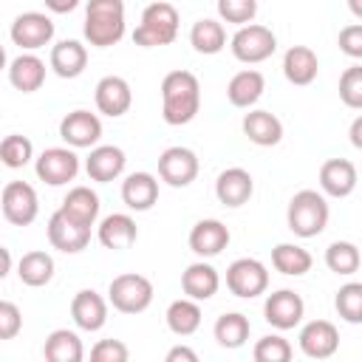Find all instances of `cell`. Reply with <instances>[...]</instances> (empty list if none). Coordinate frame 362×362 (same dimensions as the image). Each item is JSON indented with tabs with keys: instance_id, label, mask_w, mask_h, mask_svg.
<instances>
[{
	"instance_id": "cell-1",
	"label": "cell",
	"mask_w": 362,
	"mask_h": 362,
	"mask_svg": "<svg viewBox=\"0 0 362 362\" xmlns=\"http://www.w3.org/2000/svg\"><path fill=\"white\" fill-rule=\"evenodd\" d=\"M201 110V82L192 71H170L161 79V116L167 124H189Z\"/></svg>"
},
{
	"instance_id": "cell-17",
	"label": "cell",
	"mask_w": 362,
	"mask_h": 362,
	"mask_svg": "<svg viewBox=\"0 0 362 362\" xmlns=\"http://www.w3.org/2000/svg\"><path fill=\"white\" fill-rule=\"evenodd\" d=\"M229 226L218 218H204L189 229V249L198 257H215L229 246Z\"/></svg>"
},
{
	"instance_id": "cell-24",
	"label": "cell",
	"mask_w": 362,
	"mask_h": 362,
	"mask_svg": "<svg viewBox=\"0 0 362 362\" xmlns=\"http://www.w3.org/2000/svg\"><path fill=\"white\" fill-rule=\"evenodd\" d=\"M218 286H221L218 269L212 263H204V260L189 263L181 274V291H184V297H189L195 303H204V300L215 297Z\"/></svg>"
},
{
	"instance_id": "cell-6",
	"label": "cell",
	"mask_w": 362,
	"mask_h": 362,
	"mask_svg": "<svg viewBox=\"0 0 362 362\" xmlns=\"http://www.w3.org/2000/svg\"><path fill=\"white\" fill-rule=\"evenodd\" d=\"M229 48H232V57L238 62H246V65H255V62H263L269 59L274 51H277V37L269 25H260V23H252V25H243L232 34L229 40Z\"/></svg>"
},
{
	"instance_id": "cell-34",
	"label": "cell",
	"mask_w": 362,
	"mask_h": 362,
	"mask_svg": "<svg viewBox=\"0 0 362 362\" xmlns=\"http://www.w3.org/2000/svg\"><path fill=\"white\" fill-rule=\"evenodd\" d=\"M17 277L31 286V288H40V286H48L51 277H54V257L42 249H34V252H25L17 263Z\"/></svg>"
},
{
	"instance_id": "cell-40",
	"label": "cell",
	"mask_w": 362,
	"mask_h": 362,
	"mask_svg": "<svg viewBox=\"0 0 362 362\" xmlns=\"http://www.w3.org/2000/svg\"><path fill=\"white\" fill-rule=\"evenodd\" d=\"M0 158H3V164L11 167V170L25 167V164L34 158V144H31V139H28V136H20V133L6 136L3 144H0Z\"/></svg>"
},
{
	"instance_id": "cell-19",
	"label": "cell",
	"mask_w": 362,
	"mask_h": 362,
	"mask_svg": "<svg viewBox=\"0 0 362 362\" xmlns=\"http://www.w3.org/2000/svg\"><path fill=\"white\" fill-rule=\"evenodd\" d=\"M124 150L116 147V144H99L88 153L85 158V173L90 181L96 184H107V181H116L122 173H124Z\"/></svg>"
},
{
	"instance_id": "cell-26",
	"label": "cell",
	"mask_w": 362,
	"mask_h": 362,
	"mask_svg": "<svg viewBox=\"0 0 362 362\" xmlns=\"http://www.w3.org/2000/svg\"><path fill=\"white\" fill-rule=\"evenodd\" d=\"M320 74V59L308 45H291L283 54V76L291 85H311Z\"/></svg>"
},
{
	"instance_id": "cell-13",
	"label": "cell",
	"mask_w": 362,
	"mask_h": 362,
	"mask_svg": "<svg viewBox=\"0 0 362 362\" xmlns=\"http://www.w3.org/2000/svg\"><path fill=\"white\" fill-rule=\"evenodd\" d=\"M198 156L189 150V147H167L161 156H158V178L170 187H189L195 178H198Z\"/></svg>"
},
{
	"instance_id": "cell-32",
	"label": "cell",
	"mask_w": 362,
	"mask_h": 362,
	"mask_svg": "<svg viewBox=\"0 0 362 362\" xmlns=\"http://www.w3.org/2000/svg\"><path fill=\"white\" fill-rule=\"evenodd\" d=\"M272 266L286 277H303L305 272H311L314 257L308 249H303L297 243H277L272 249Z\"/></svg>"
},
{
	"instance_id": "cell-50",
	"label": "cell",
	"mask_w": 362,
	"mask_h": 362,
	"mask_svg": "<svg viewBox=\"0 0 362 362\" xmlns=\"http://www.w3.org/2000/svg\"><path fill=\"white\" fill-rule=\"evenodd\" d=\"M348 8H351V14H354V17H359V20H362V0H348Z\"/></svg>"
},
{
	"instance_id": "cell-18",
	"label": "cell",
	"mask_w": 362,
	"mask_h": 362,
	"mask_svg": "<svg viewBox=\"0 0 362 362\" xmlns=\"http://www.w3.org/2000/svg\"><path fill=\"white\" fill-rule=\"evenodd\" d=\"M71 320L79 331H99L107 322V300L93 288L76 291L71 300Z\"/></svg>"
},
{
	"instance_id": "cell-8",
	"label": "cell",
	"mask_w": 362,
	"mask_h": 362,
	"mask_svg": "<svg viewBox=\"0 0 362 362\" xmlns=\"http://www.w3.org/2000/svg\"><path fill=\"white\" fill-rule=\"evenodd\" d=\"M59 139L71 150H93V147H99V139H102V119L85 107H76L62 116Z\"/></svg>"
},
{
	"instance_id": "cell-47",
	"label": "cell",
	"mask_w": 362,
	"mask_h": 362,
	"mask_svg": "<svg viewBox=\"0 0 362 362\" xmlns=\"http://www.w3.org/2000/svg\"><path fill=\"white\" fill-rule=\"evenodd\" d=\"M348 139H351V144H354L356 150H362V116H356V119L351 122V127H348Z\"/></svg>"
},
{
	"instance_id": "cell-22",
	"label": "cell",
	"mask_w": 362,
	"mask_h": 362,
	"mask_svg": "<svg viewBox=\"0 0 362 362\" xmlns=\"http://www.w3.org/2000/svg\"><path fill=\"white\" fill-rule=\"evenodd\" d=\"M96 238L105 249H113V252H122V249H130L139 238V226L136 221L127 215V212H113V215H105L96 226Z\"/></svg>"
},
{
	"instance_id": "cell-29",
	"label": "cell",
	"mask_w": 362,
	"mask_h": 362,
	"mask_svg": "<svg viewBox=\"0 0 362 362\" xmlns=\"http://www.w3.org/2000/svg\"><path fill=\"white\" fill-rule=\"evenodd\" d=\"M8 82L23 93L40 90L45 82V62L37 54H17L8 62Z\"/></svg>"
},
{
	"instance_id": "cell-15",
	"label": "cell",
	"mask_w": 362,
	"mask_h": 362,
	"mask_svg": "<svg viewBox=\"0 0 362 362\" xmlns=\"http://www.w3.org/2000/svg\"><path fill=\"white\" fill-rule=\"evenodd\" d=\"M300 351L311 359H328L339 351V331L328 320H311L300 328Z\"/></svg>"
},
{
	"instance_id": "cell-3",
	"label": "cell",
	"mask_w": 362,
	"mask_h": 362,
	"mask_svg": "<svg viewBox=\"0 0 362 362\" xmlns=\"http://www.w3.org/2000/svg\"><path fill=\"white\" fill-rule=\"evenodd\" d=\"M328 201L317 189H300L291 195L286 209V223L297 238H317L328 226Z\"/></svg>"
},
{
	"instance_id": "cell-11",
	"label": "cell",
	"mask_w": 362,
	"mask_h": 362,
	"mask_svg": "<svg viewBox=\"0 0 362 362\" xmlns=\"http://www.w3.org/2000/svg\"><path fill=\"white\" fill-rule=\"evenodd\" d=\"M37 178L48 187H62L76 178L79 173V156L71 147H45L34 161Z\"/></svg>"
},
{
	"instance_id": "cell-38",
	"label": "cell",
	"mask_w": 362,
	"mask_h": 362,
	"mask_svg": "<svg viewBox=\"0 0 362 362\" xmlns=\"http://www.w3.org/2000/svg\"><path fill=\"white\" fill-rule=\"evenodd\" d=\"M334 308L337 314L351 322V325H359L362 322V283L351 280L345 286L337 288V297H334Z\"/></svg>"
},
{
	"instance_id": "cell-20",
	"label": "cell",
	"mask_w": 362,
	"mask_h": 362,
	"mask_svg": "<svg viewBox=\"0 0 362 362\" xmlns=\"http://www.w3.org/2000/svg\"><path fill=\"white\" fill-rule=\"evenodd\" d=\"M356 181H359L356 167L348 158H328L320 167V189H322V195L348 198L356 189Z\"/></svg>"
},
{
	"instance_id": "cell-44",
	"label": "cell",
	"mask_w": 362,
	"mask_h": 362,
	"mask_svg": "<svg viewBox=\"0 0 362 362\" xmlns=\"http://www.w3.org/2000/svg\"><path fill=\"white\" fill-rule=\"evenodd\" d=\"M23 328V314L11 300L0 303V339H14Z\"/></svg>"
},
{
	"instance_id": "cell-45",
	"label": "cell",
	"mask_w": 362,
	"mask_h": 362,
	"mask_svg": "<svg viewBox=\"0 0 362 362\" xmlns=\"http://www.w3.org/2000/svg\"><path fill=\"white\" fill-rule=\"evenodd\" d=\"M337 45H339V51H342L345 57L362 59V23L345 25V28L339 31V37H337Z\"/></svg>"
},
{
	"instance_id": "cell-43",
	"label": "cell",
	"mask_w": 362,
	"mask_h": 362,
	"mask_svg": "<svg viewBox=\"0 0 362 362\" xmlns=\"http://www.w3.org/2000/svg\"><path fill=\"white\" fill-rule=\"evenodd\" d=\"M90 362H130V351L122 339H99L90 348Z\"/></svg>"
},
{
	"instance_id": "cell-21",
	"label": "cell",
	"mask_w": 362,
	"mask_h": 362,
	"mask_svg": "<svg viewBox=\"0 0 362 362\" xmlns=\"http://www.w3.org/2000/svg\"><path fill=\"white\" fill-rule=\"evenodd\" d=\"M255 192V178L243 167H226L215 181V195L223 206H243Z\"/></svg>"
},
{
	"instance_id": "cell-35",
	"label": "cell",
	"mask_w": 362,
	"mask_h": 362,
	"mask_svg": "<svg viewBox=\"0 0 362 362\" xmlns=\"http://www.w3.org/2000/svg\"><path fill=\"white\" fill-rule=\"evenodd\" d=\"M167 328L175 334V337H189L201 328V305L189 297H181V300H173L167 305Z\"/></svg>"
},
{
	"instance_id": "cell-37",
	"label": "cell",
	"mask_w": 362,
	"mask_h": 362,
	"mask_svg": "<svg viewBox=\"0 0 362 362\" xmlns=\"http://www.w3.org/2000/svg\"><path fill=\"white\" fill-rule=\"evenodd\" d=\"M362 263V255H359V246L351 243V240H334L328 249H325V266L334 272V274H354Z\"/></svg>"
},
{
	"instance_id": "cell-46",
	"label": "cell",
	"mask_w": 362,
	"mask_h": 362,
	"mask_svg": "<svg viewBox=\"0 0 362 362\" xmlns=\"http://www.w3.org/2000/svg\"><path fill=\"white\" fill-rule=\"evenodd\" d=\"M164 362H201L198 359V354L189 348V345H173L170 351H167V356H164Z\"/></svg>"
},
{
	"instance_id": "cell-41",
	"label": "cell",
	"mask_w": 362,
	"mask_h": 362,
	"mask_svg": "<svg viewBox=\"0 0 362 362\" xmlns=\"http://www.w3.org/2000/svg\"><path fill=\"white\" fill-rule=\"evenodd\" d=\"M339 99L354 107V110H362V65H351L342 71L339 76Z\"/></svg>"
},
{
	"instance_id": "cell-28",
	"label": "cell",
	"mask_w": 362,
	"mask_h": 362,
	"mask_svg": "<svg viewBox=\"0 0 362 362\" xmlns=\"http://www.w3.org/2000/svg\"><path fill=\"white\" fill-rule=\"evenodd\" d=\"M263 90H266V76L260 74V71H255V68H243V71H238L232 79H229V85H226V99L235 105V107H252V105H257V99L263 96Z\"/></svg>"
},
{
	"instance_id": "cell-30",
	"label": "cell",
	"mask_w": 362,
	"mask_h": 362,
	"mask_svg": "<svg viewBox=\"0 0 362 362\" xmlns=\"http://www.w3.org/2000/svg\"><path fill=\"white\" fill-rule=\"evenodd\" d=\"M99 195L90 189V187H85V184H79V187H71L68 189V195L62 198V212L71 218V221H76V223H82V226H93L96 223V218H99Z\"/></svg>"
},
{
	"instance_id": "cell-7",
	"label": "cell",
	"mask_w": 362,
	"mask_h": 362,
	"mask_svg": "<svg viewBox=\"0 0 362 362\" xmlns=\"http://www.w3.org/2000/svg\"><path fill=\"white\" fill-rule=\"evenodd\" d=\"M226 288L243 300L260 297L269 288V269L257 257H238L226 269Z\"/></svg>"
},
{
	"instance_id": "cell-12",
	"label": "cell",
	"mask_w": 362,
	"mask_h": 362,
	"mask_svg": "<svg viewBox=\"0 0 362 362\" xmlns=\"http://www.w3.org/2000/svg\"><path fill=\"white\" fill-rule=\"evenodd\" d=\"M303 314H305V303L297 291L291 288H277L266 297L263 303V317L272 328L277 331H291L303 322Z\"/></svg>"
},
{
	"instance_id": "cell-16",
	"label": "cell",
	"mask_w": 362,
	"mask_h": 362,
	"mask_svg": "<svg viewBox=\"0 0 362 362\" xmlns=\"http://www.w3.org/2000/svg\"><path fill=\"white\" fill-rule=\"evenodd\" d=\"M93 99H96V107L99 113L110 116V119H119L130 110L133 105V90H130V82L124 76H102L96 82V90H93Z\"/></svg>"
},
{
	"instance_id": "cell-27",
	"label": "cell",
	"mask_w": 362,
	"mask_h": 362,
	"mask_svg": "<svg viewBox=\"0 0 362 362\" xmlns=\"http://www.w3.org/2000/svg\"><path fill=\"white\" fill-rule=\"evenodd\" d=\"M243 136L257 147H274L283 139V122L272 110H249L243 116Z\"/></svg>"
},
{
	"instance_id": "cell-36",
	"label": "cell",
	"mask_w": 362,
	"mask_h": 362,
	"mask_svg": "<svg viewBox=\"0 0 362 362\" xmlns=\"http://www.w3.org/2000/svg\"><path fill=\"white\" fill-rule=\"evenodd\" d=\"M249 331H252V322H249V317H246V314H240V311L221 314V317L215 320V328H212V334H215L218 345H221V348H229V351H235V348L246 345Z\"/></svg>"
},
{
	"instance_id": "cell-49",
	"label": "cell",
	"mask_w": 362,
	"mask_h": 362,
	"mask_svg": "<svg viewBox=\"0 0 362 362\" xmlns=\"http://www.w3.org/2000/svg\"><path fill=\"white\" fill-rule=\"evenodd\" d=\"M0 255H3V272H0V274L6 277V274L11 272V252H8L6 246H0Z\"/></svg>"
},
{
	"instance_id": "cell-4",
	"label": "cell",
	"mask_w": 362,
	"mask_h": 362,
	"mask_svg": "<svg viewBox=\"0 0 362 362\" xmlns=\"http://www.w3.org/2000/svg\"><path fill=\"white\" fill-rule=\"evenodd\" d=\"M178 37V8L167 0L150 3L141 11V20L133 31V42L141 48H161Z\"/></svg>"
},
{
	"instance_id": "cell-31",
	"label": "cell",
	"mask_w": 362,
	"mask_h": 362,
	"mask_svg": "<svg viewBox=\"0 0 362 362\" xmlns=\"http://www.w3.org/2000/svg\"><path fill=\"white\" fill-rule=\"evenodd\" d=\"M42 356H45V362H82L85 359V345H82L76 331L57 328L45 337Z\"/></svg>"
},
{
	"instance_id": "cell-23",
	"label": "cell",
	"mask_w": 362,
	"mask_h": 362,
	"mask_svg": "<svg viewBox=\"0 0 362 362\" xmlns=\"http://www.w3.org/2000/svg\"><path fill=\"white\" fill-rule=\"evenodd\" d=\"M122 201L133 212H147L158 201V178L153 173H130L122 181Z\"/></svg>"
},
{
	"instance_id": "cell-33",
	"label": "cell",
	"mask_w": 362,
	"mask_h": 362,
	"mask_svg": "<svg viewBox=\"0 0 362 362\" xmlns=\"http://www.w3.org/2000/svg\"><path fill=\"white\" fill-rule=\"evenodd\" d=\"M189 45L198 54H218L226 45V28L215 17H201L189 28Z\"/></svg>"
},
{
	"instance_id": "cell-25",
	"label": "cell",
	"mask_w": 362,
	"mask_h": 362,
	"mask_svg": "<svg viewBox=\"0 0 362 362\" xmlns=\"http://www.w3.org/2000/svg\"><path fill=\"white\" fill-rule=\"evenodd\" d=\"M48 65L57 76L62 79H76L85 65H88V48L79 42V40H59L54 48H51V57H48Z\"/></svg>"
},
{
	"instance_id": "cell-5",
	"label": "cell",
	"mask_w": 362,
	"mask_h": 362,
	"mask_svg": "<svg viewBox=\"0 0 362 362\" xmlns=\"http://www.w3.org/2000/svg\"><path fill=\"white\" fill-rule=\"evenodd\" d=\"M153 283L144 277V274H136V272H124V274H116L107 286V303L122 311V314H141L150 308L153 303Z\"/></svg>"
},
{
	"instance_id": "cell-48",
	"label": "cell",
	"mask_w": 362,
	"mask_h": 362,
	"mask_svg": "<svg viewBox=\"0 0 362 362\" xmlns=\"http://www.w3.org/2000/svg\"><path fill=\"white\" fill-rule=\"evenodd\" d=\"M45 6H48L51 11L65 14V11H74V8L79 6V0H45Z\"/></svg>"
},
{
	"instance_id": "cell-9",
	"label": "cell",
	"mask_w": 362,
	"mask_h": 362,
	"mask_svg": "<svg viewBox=\"0 0 362 362\" xmlns=\"http://www.w3.org/2000/svg\"><path fill=\"white\" fill-rule=\"evenodd\" d=\"M0 206H3V218L8 223L28 226V223H34V218L40 212V198H37V189L28 181H8L3 187Z\"/></svg>"
},
{
	"instance_id": "cell-42",
	"label": "cell",
	"mask_w": 362,
	"mask_h": 362,
	"mask_svg": "<svg viewBox=\"0 0 362 362\" xmlns=\"http://www.w3.org/2000/svg\"><path fill=\"white\" fill-rule=\"evenodd\" d=\"M218 14H221V20L238 23L243 28V25H252V20L257 14V3L255 0H218Z\"/></svg>"
},
{
	"instance_id": "cell-14",
	"label": "cell",
	"mask_w": 362,
	"mask_h": 362,
	"mask_svg": "<svg viewBox=\"0 0 362 362\" xmlns=\"http://www.w3.org/2000/svg\"><path fill=\"white\" fill-rule=\"evenodd\" d=\"M48 243L65 255H76L82 252L88 243H90V226H82L76 221H71L62 209H57L51 218H48Z\"/></svg>"
},
{
	"instance_id": "cell-10",
	"label": "cell",
	"mask_w": 362,
	"mask_h": 362,
	"mask_svg": "<svg viewBox=\"0 0 362 362\" xmlns=\"http://www.w3.org/2000/svg\"><path fill=\"white\" fill-rule=\"evenodd\" d=\"M8 34H11V42L23 48V54H31L54 40V20L42 11H23L14 17Z\"/></svg>"
},
{
	"instance_id": "cell-2",
	"label": "cell",
	"mask_w": 362,
	"mask_h": 362,
	"mask_svg": "<svg viewBox=\"0 0 362 362\" xmlns=\"http://www.w3.org/2000/svg\"><path fill=\"white\" fill-rule=\"evenodd\" d=\"M85 40L93 48H110L124 37V3L122 0H90L85 6Z\"/></svg>"
},
{
	"instance_id": "cell-39",
	"label": "cell",
	"mask_w": 362,
	"mask_h": 362,
	"mask_svg": "<svg viewBox=\"0 0 362 362\" xmlns=\"http://www.w3.org/2000/svg\"><path fill=\"white\" fill-rule=\"evenodd\" d=\"M291 342L280 334H266L255 342L252 348V359L255 362H291Z\"/></svg>"
}]
</instances>
